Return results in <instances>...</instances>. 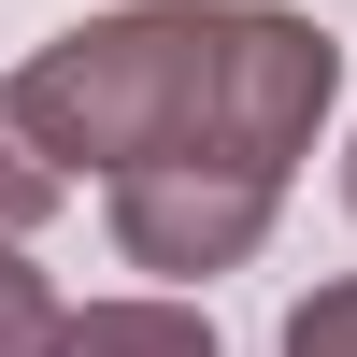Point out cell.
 <instances>
[{
    "mask_svg": "<svg viewBox=\"0 0 357 357\" xmlns=\"http://www.w3.org/2000/svg\"><path fill=\"white\" fill-rule=\"evenodd\" d=\"M343 86V43L286 0H129V15H86L29 57L0 100L29 114L57 172H172V158H215V172H301L314 158V114Z\"/></svg>",
    "mask_w": 357,
    "mask_h": 357,
    "instance_id": "1",
    "label": "cell"
},
{
    "mask_svg": "<svg viewBox=\"0 0 357 357\" xmlns=\"http://www.w3.org/2000/svg\"><path fill=\"white\" fill-rule=\"evenodd\" d=\"M272 172H215V158H172V172H129V186H100L114 215V257L129 272H172V286H215L243 272L257 243H272Z\"/></svg>",
    "mask_w": 357,
    "mask_h": 357,
    "instance_id": "2",
    "label": "cell"
},
{
    "mask_svg": "<svg viewBox=\"0 0 357 357\" xmlns=\"http://www.w3.org/2000/svg\"><path fill=\"white\" fill-rule=\"evenodd\" d=\"M72 357H215V329H200L186 301H86Z\"/></svg>",
    "mask_w": 357,
    "mask_h": 357,
    "instance_id": "3",
    "label": "cell"
},
{
    "mask_svg": "<svg viewBox=\"0 0 357 357\" xmlns=\"http://www.w3.org/2000/svg\"><path fill=\"white\" fill-rule=\"evenodd\" d=\"M57 200H72V172H57L43 143H29V114L0 100V243H29V229H43Z\"/></svg>",
    "mask_w": 357,
    "mask_h": 357,
    "instance_id": "4",
    "label": "cell"
},
{
    "mask_svg": "<svg viewBox=\"0 0 357 357\" xmlns=\"http://www.w3.org/2000/svg\"><path fill=\"white\" fill-rule=\"evenodd\" d=\"M0 357H72V314H57V286L15 243H0Z\"/></svg>",
    "mask_w": 357,
    "mask_h": 357,
    "instance_id": "5",
    "label": "cell"
},
{
    "mask_svg": "<svg viewBox=\"0 0 357 357\" xmlns=\"http://www.w3.org/2000/svg\"><path fill=\"white\" fill-rule=\"evenodd\" d=\"M286 357H357V272H343V286H314V301L286 314Z\"/></svg>",
    "mask_w": 357,
    "mask_h": 357,
    "instance_id": "6",
    "label": "cell"
},
{
    "mask_svg": "<svg viewBox=\"0 0 357 357\" xmlns=\"http://www.w3.org/2000/svg\"><path fill=\"white\" fill-rule=\"evenodd\" d=\"M343 200H357V158H343Z\"/></svg>",
    "mask_w": 357,
    "mask_h": 357,
    "instance_id": "7",
    "label": "cell"
}]
</instances>
